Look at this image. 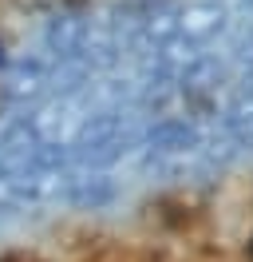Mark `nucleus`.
I'll use <instances>...</instances> for the list:
<instances>
[{"mask_svg": "<svg viewBox=\"0 0 253 262\" xmlns=\"http://www.w3.org/2000/svg\"><path fill=\"white\" fill-rule=\"evenodd\" d=\"M79 262H166V254L146 250V246H99L91 254H83Z\"/></svg>", "mask_w": 253, "mask_h": 262, "instance_id": "1", "label": "nucleus"}, {"mask_svg": "<svg viewBox=\"0 0 253 262\" xmlns=\"http://www.w3.org/2000/svg\"><path fill=\"white\" fill-rule=\"evenodd\" d=\"M0 262H36V258H28V254H8V258H0Z\"/></svg>", "mask_w": 253, "mask_h": 262, "instance_id": "2", "label": "nucleus"}, {"mask_svg": "<svg viewBox=\"0 0 253 262\" xmlns=\"http://www.w3.org/2000/svg\"><path fill=\"white\" fill-rule=\"evenodd\" d=\"M245 262H253V243H249V254H245Z\"/></svg>", "mask_w": 253, "mask_h": 262, "instance_id": "3", "label": "nucleus"}]
</instances>
